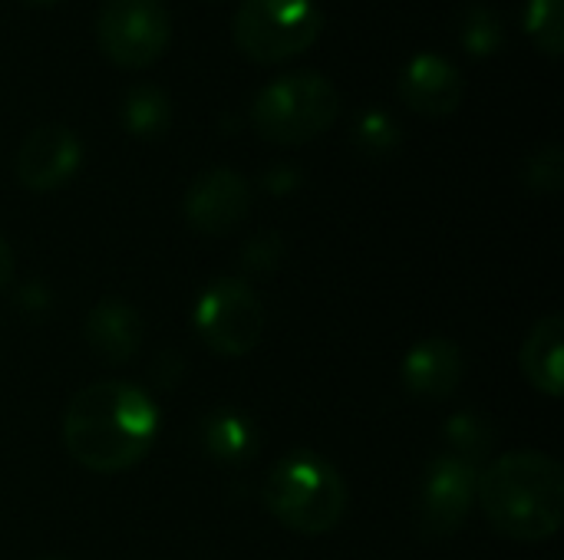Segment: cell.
<instances>
[{
    "instance_id": "6da1fadb",
    "label": "cell",
    "mask_w": 564,
    "mask_h": 560,
    "mask_svg": "<svg viewBox=\"0 0 564 560\" xmlns=\"http://www.w3.org/2000/svg\"><path fill=\"white\" fill-rule=\"evenodd\" d=\"M159 436V406L149 393L122 380L79 389L63 413V446L69 459L96 475L139 465Z\"/></svg>"
},
{
    "instance_id": "7a4b0ae2",
    "label": "cell",
    "mask_w": 564,
    "mask_h": 560,
    "mask_svg": "<svg viewBox=\"0 0 564 560\" xmlns=\"http://www.w3.org/2000/svg\"><path fill=\"white\" fill-rule=\"evenodd\" d=\"M476 502L502 538L522 545L549 541L564 521L562 465L535 449L506 452L479 472Z\"/></svg>"
},
{
    "instance_id": "3957f363",
    "label": "cell",
    "mask_w": 564,
    "mask_h": 560,
    "mask_svg": "<svg viewBox=\"0 0 564 560\" xmlns=\"http://www.w3.org/2000/svg\"><path fill=\"white\" fill-rule=\"evenodd\" d=\"M347 482L337 465L311 449H294L274 462L264 482V505L278 525L294 535L321 538L347 512Z\"/></svg>"
},
{
    "instance_id": "277c9868",
    "label": "cell",
    "mask_w": 564,
    "mask_h": 560,
    "mask_svg": "<svg viewBox=\"0 0 564 560\" xmlns=\"http://www.w3.org/2000/svg\"><path fill=\"white\" fill-rule=\"evenodd\" d=\"M340 116L337 86L314 69L288 73L268 83L254 106L251 125L264 142L274 145H304L324 135Z\"/></svg>"
},
{
    "instance_id": "5b68a950",
    "label": "cell",
    "mask_w": 564,
    "mask_h": 560,
    "mask_svg": "<svg viewBox=\"0 0 564 560\" xmlns=\"http://www.w3.org/2000/svg\"><path fill=\"white\" fill-rule=\"evenodd\" d=\"M324 30L317 0H241L235 43L254 63H284L314 46Z\"/></svg>"
},
{
    "instance_id": "8992f818",
    "label": "cell",
    "mask_w": 564,
    "mask_h": 560,
    "mask_svg": "<svg viewBox=\"0 0 564 560\" xmlns=\"http://www.w3.org/2000/svg\"><path fill=\"white\" fill-rule=\"evenodd\" d=\"M192 323L198 340L228 360L248 356L264 337V307L248 281L221 277L212 281L192 310Z\"/></svg>"
},
{
    "instance_id": "52a82bcc",
    "label": "cell",
    "mask_w": 564,
    "mask_h": 560,
    "mask_svg": "<svg viewBox=\"0 0 564 560\" xmlns=\"http://www.w3.org/2000/svg\"><path fill=\"white\" fill-rule=\"evenodd\" d=\"M172 36V17L162 0H102L96 13V43L122 69L152 66Z\"/></svg>"
},
{
    "instance_id": "ba28073f",
    "label": "cell",
    "mask_w": 564,
    "mask_h": 560,
    "mask_svg": "<svg viewBox=\"0 0 564 560\" xmlns=\"http://www.w3.org/2000/svg\"><path fill=\"white\" fill-rule=\"evenodd\" d=\"M476 492H479V469L443 452L426 465L423 485H420V498H416V525L423 531V538H453L473 505H476Z\"/></svg>"
},
{
    "instance_id": "9c48e42d",
    "label": "cell",
    "mask_w": 564,
    "mask_h": 560,
    "mask_svg": "<svg viewBox=\"0 0 564 560\" xmlns=\"http://www.w3.org/2000/svg\"><path fill=\"white\" fill-rule=\"evenodd\" d=\"M251 208V188L235 168H208L202 172L182 201L185 221L198 234H228L235 231Z\"/></svg>"
},
{
    "instance_id": "30bf717a",
    "label": "cell",
    "mask_w": 564,
    "mask_h": 560,
    "mask_svg": "<svg viewBox=\"0 0 564 560\" xmlns=\"http://www.w3.org/2000/svg\"><path fill=\"white\" fill-rule=\"evenodd\" d=\"M83 162V142L66 125H40L17 149V178L30 191L63 188Z\"/></svg>"
},
{
    "instance_id": "8fae6325",
    "label": "cell",
    "mask_w": 564,
    "mask_h": 560,
    "mask_svg": "<svg viewBox=\"0 0 564 560\" xmlns=\"http://www.w3.org/2000/svg\"><path fill=\"white\" fill-rule=\"evenodd\" d=\"M463 92H466L463 73L440 53H416L400 73L403 102L430 119L453 116L463 102Z\"/></svg>"
},
{
    "instance_id": "7c38bea8",
    "label": "cell",
    "mask_w": 564,
    "mask_h": 560,
    "mask_svg": "<svg viewBox=\"0 0 564 560\" xmlns=\"http://www.w3.org/2000/svg\"><path fill=\"white\" fill-rule=\"evenodd\" d=\"M403 386L416 396V399H449L466 373V360L463 350L446 340V337H426L420 340L406 356H403Z\"/></svg>"
},
{
    "instance_id": "4fadbf2b",
    "label": "cell",
    "mask_w": 564,
    "mask_h": 560,
    "mask_svg": "<svg viewBox=\"0 0 564 560\" xmlns=\"http://www.w3.org/2000/svg\"><path fill=\"white\" fill-rule=\"evenodd\" d=\"M142 317L135 307H129L126 300H99L89 317H86V327H83V337L89 343V350L109 363V366H126L139 347H142Z\"/></svg>"
},
{
    "instance_id": "5bb4252c",
    "label": "cell",
    "mask_w": 564,
    "mask_h": 560,
    "mask_svg": "<svg viewBox=\"0 0 564 560\" xmlns=\"http://www.w3.org/2000/svg\"><path fill=\"white\" fill-rule=\"evenodd\" d=\"M564 320L562 314H549L542 317L522 350H519V366L525 373V380L532 383V389H539L549 399H558L564 389Z\"/></svg>"
},
{
    "instance_id": "9a60e30c",
    "label": "cell",
    "mask_w": 564,
    "mask_h": 560,
    "mask_svg": "<svg viewBox=\"0 0 564 560\" xmlns=\"http://www.w3.org/2000/svg\"><path fill=\"white\" fill-rule=\"evenodd\" d=\"M202 449L208 459L221 462V465H241L251 462L261 449V436L254 429V422L238 413V409H215L205 416L202 429H198Z\"/></svg>"
},
{
    "instance_id": "2e32d148",
    "label": "cell",
    "mask_w": 564,
    "mask_h": 560,
    "mask_svg": "<svg viewBox=\"0 0 564 560\" xmlns=\"http://www.w3.org/2000/svg\"><path fill=\"white\" fill-rule=\"evenodd\" d=\"M119 116H122V125L132 135L155 139V135H162L172 125V99H169L165 89H159L152 83H142V86H132L122 96Z\"/></svg>"
},
{
    "instance_id": "e0dca14e",
    "label": "cell",
    "mask_w": 564,
    "mask_h": 560,
    "mask_svg": "<svg viewBox=\"0 0 564 560\" xmlns=\"http://www.w3.org/2000/svg\"><path fill=\"white\" fill-rule=\"evenodd\" d=\"M496 449V432H492V422L479 413H456L449 422H446V452L476 465L486 462Z\"/></svg>"
},
{
    "instance_id": "ac0fdd59",
    "label": "cell",
    "mask_w": 564,
    "mask_h": 560,
    "mask_svg": "<svg viewBox=\"0 0 564 560\" xmlns=\"http://www.w3.org/2000/svg\"><path fill=\"white\" fill-rule=\"evenodd\" d=\"M400 125L383 112V109H367L360 112L357 125H354V142L364 155L370 158H387L400 149Z\"/></svg>"
},
{
    "instance_id": "d6986e66",
    "label": "cell",
    "mask_w": 564,
    "mask_h": 560,
    "mask_svg": "<svg viewBox=\"0 0 564 560\" xmlns=\"http://www.w3.org/2000/svg\"><path fill=\"white\" fill-rule=\"evenodd\" d=\"M499 43H502V20L496 17L492 7L473 3L463 17V46L473 56H489L499 50Z\"/></svg>"
},
{
    "instance_id": "ffe728a7",
    "label": "cell",
    "mask_w": 564,
    "mask_h": 560,
    "mask_svg": "<svg viewBox=\"0 0 564 560\" xmlns=\"http://www.w3.org/2000/svg\"><path fill=\"white\" fill-rule=\"evenodd\" d=\"M525 26H529V33L535 36V43H539L549 56H558V53H562V0H529Z\"/></svg>"
},
{
    "instance_id": "44dd1931",
    "label": "cell",
    "mask_w": 564,
    "mask_h": 560,
    "mask_svg": "<svg viewBox=\"0 0 564 560\" xmlns=\"http://www.w3.org/2000/svg\"><path fill=\"white\" fill-rule=\"evenodd\" d=\"M525 185L542 195H555L564 185V155L558 142H545L525 162Z\"/></svg>"
},
{
    "instance_id": "7402d4cb",
    "label": "cell",
    "mask_w": 564,
    "mask_h": 560,
    "mask_svg": "<svg viewBox=\"0 0 564 560\" xmlns=\"http://www.w3.org/2000/svg\"><path fill=\"white\" fill-rule=\"evenodd\" d=\"M284 257V241L271 231L264 234H254L245 248H241V264L251 271V274H268V271H278Z\"/></svg>"
},
{
    "instance_id": "603a6c76",
    "label": "cell",
    "mask_w": 564,
    "mask_h": 560,
    "mask_svg": "<svg viewBox=\"0 0 564 560\" xmlns=\"http://www.w3.org/2000/svg\"><path fill=\"white\" fill-rule=\"evenodd\" d=\"M301 182H304L301 172L291 168V165H274V168L264 172V188H268L271 195H288V191H294Z\"/></svg>"
},
{
    "instance_id": "cb8c5ba5",
    "label": "cell",
    "mask_w": 564,
    "mask_h": 560,
    "mask_svg": "<svg viewBox=\"0 0 564 560\" xmlns=\"http://www.w3.org/2000/svg\"><path fill=\"white\" fill-rule=\"evenodd\" d=\"M13 264H17V261H13V251H10V244L0 238V290L13 281Z\"/></svg>"
},
{
    "instance_id": "d4e9b609",
    "label": "cell",
    "mask_w": 564,
    "mask_h": 560,
    "mask_svg": "<svg viewBox=\"0 0 564 560\" xmlns=\"http://www.w3.org/2000/svg\"><path fill=\"white\" fill-rule=\"evenodd\" d=\"M33 3H53V0H33Z\"/></svg>"
},
{
    "instance_id": "484cf974",
    "label": "cell",
    "mask_w": 564,
    "mask_h": 560,
    "mask_svg": "<svg viewBox=\"0 0 564 560\" xmlns=\"http://www.w3.org/2000/svg\"><path fill=\"white\" fill-rule=\"evenodd\" d=\"M46 560H59V558H46Z\"/></svg>"
}]
</instances>
